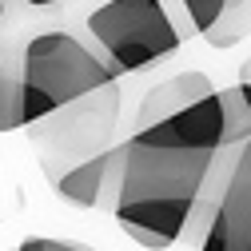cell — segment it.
<instances>
[{"mask_svg":"<svg viewBox=\"0 0 251 251\" xmlns=\"http://www.w3.org/2000/svg\"><path fill=\"white\" fill-rule=\"evenodd\" d=\"M116 72L108 60L88 52L68 32H40L20 52V116L32 124L60 104H68L92 88L112 84Z\"/></svg>","mask_w":251,"mask_h":251,"instance_id":"cell-2","label":"cell"},{"mask_svg":"<svg viewBox=\"0 0 251 251\" xmlns=\"http://www.w3.org/2000/svg\"><path fill=\"white\" fill-rule=\"evenodd\" d=\"M235 88H239V96H243V104H247V108H251V80H239V84H235Z\"/></svg>","mask_w":251,"mask_h":251,"instance_id":"cell-12","label":"cell"},{"mask_svg":"<svg viewBox=\"0 0 251 251\" xmlns=\"http://www.w3.org/2000/svg\"><path fill=\"white\" fill-rule=\"evenodd\" d=\"M16 251H92V247L72 243V239H48V235H32V239H24Z\"/></svg>","mask_w":251,"mask_h":251,"instance_id":"cell-11","label":"cell"},{"mask_svg":"<svg viewBox=\"0 0 251 251\" xmlns=\"http://www.w3.org/2000/svg\"><path fill=\"white\" fill-rule=\"evenodd\" d=\"M239 80H251V60H247L243 68H239Z\"/></svg>","mask_w":251,"mask_h":251,"instance_id":"cell-13","label":"cell"},{"mask_svg":"<svg viewBox=\"0 0 251 251\" xmlns=\"http://www.w3.org/2000/svg\"><path fill=\"white\" fill-rule=\"evenodd\" d=\"M112 160L116 151H96L88 160L72 164L68 172H60L52 183H56V196L64 203H76V207H96L104 187H108V176H112Z\"/></svg>","mask_w":251,"mask_h":251,"instance_id":"cell-7","label":"cell"},{"mask_svg":"<svg viewBox=\"0 0 251 251\" xmlns=\"http://www.w3.org/2000/svg\"><path fill=\"white\" fill-rule=\"evenodd\" d=\"M200 251H251V136L239 148V160L211 211Z\"/></svg>","mask_w":251,"mask_h":251,"instance_id":"cell-5","label":"cell"},{"mask_svg":"<svg viewBox=\"0 0 251 251\" xmlns=\"http://www.w3.org/2000/svg\"><path fill=\"white\" fill-rule=\"evenodd\" d=\"M219 96V144L231 148V144H243L251 136V108L243 104L239 88H224L215 92Z\"/></svg>","mask_w":251,"mask_h":251,"instance_id":"cell-10","label":"cell"},{"mask_svg":"<svg viewBox=\"0 0 251 251\" xmlns=\"http://www.w3.org/2000/svg\"><path fill=\"white\" fill-rule=\"evenodd\" d=\"M88 32L108 52L112 72H144L179 48V32L160 0H108L88 16Z\"/></svg>","mask_w":251,"mask_h":251,"instance_id":"cell-4","label":"cell"},{"mask_svg":"<svg viewBox=\"0 0 251 251\" xmlns=\"http://www.w3.org/2000/svg\"><path fill=\"white\" fill-rule=\"evenodd\" d=\"M247 36H251V0H224L219 12H215V20H211V28L203 32V40L211 48H219V52L235 48Z\"/></svg>","mask_w":251,"mask_h":251,"instance_id":"cell-8","label":"cell"},{"mask_svg":"<svg viewBox=\"0 0 251 251\" xmlns=\"http://www.w3.org/2000/svg\"><path fill=\"white\" fill-rule=\"evenodd\" d=\"M116 120H120V88L112 80L104 88H92L84 96L60 104L56 112L24 124V128H28V136H32V144L40 151V168L56 179L72 164L104 151L112 132H116Z\"/></svg>","mask_w":251,"mask_h":251,"instance_id":"cell-3","label":"cell"},{"mask_svg":"<svg viewBox=\"0 0 251 251\" xmlns=\"http://www.w3.org/2000/svg\"><path fill=\"white\" fill-rule=\"evenodd\" d=\"M211 92H215V84H211L207 72H196V68L192 72H179V76H172L164 84H155L144 96L140 116H136V128H148V124H155V120H168V116H176L183 108L200 104L203 96H211Z\"/></svg>","mask_w":251,"mask_h":251,"instance_id":"cell-6","label":"cell"},{"mask_svg":"<svg viewBox=\"0 0 251 251\" xmlns=\"http://www.w3.org/2000/svg\"><path fill=\"white\" fill-rule=\"evenodd\" d=\"M219 96H203L168 120L136 128L112 160V207L124 235L148 251L172 247L219 155Z\"/></svg>","mask_w":251,"mask_h":251,"instance_id":"cell-1","label":"cell"},{"mask_svg":"<svg viewBox=\"0 0 251 251\" xmlns=\"http://www.w3.org/2000/svg\"><path fill=\"white\" fill-rule=\"evenodd\" d=\"M24 128L20 116V60H12L8 48H0V132Z\"/></svg>","mask_w":251,"mask_h":251,"instance_id":"cell-9","label":"cell"},{"mask_svg":"<svg viewBox=\"0 0 251 251\" xmlns=\"http://www.w3.org/2000/svg\"><path fill=\"white\" fill-rule=\"evenodd\" d=\"M28 4H36V8H44V4H56V0H28Z\"/></svg>","mask_w":251,"mask_h":251,"instance_id":"cell-14","label":"cell"}]
</instances>
